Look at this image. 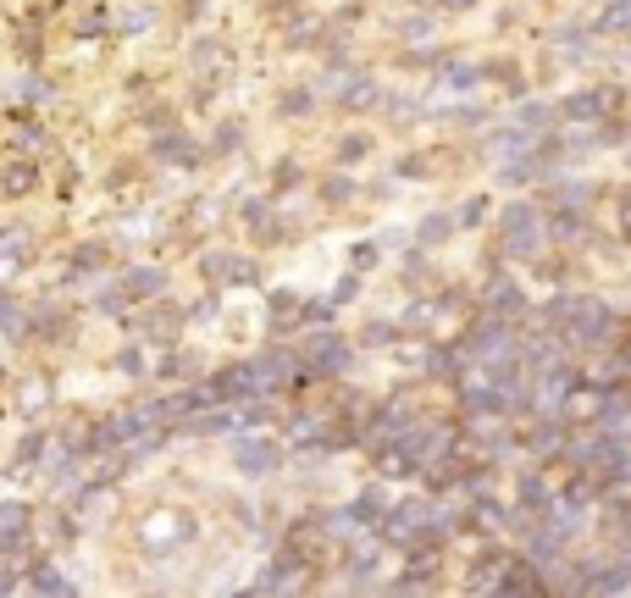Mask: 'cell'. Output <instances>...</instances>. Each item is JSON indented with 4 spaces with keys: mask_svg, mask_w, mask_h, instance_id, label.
<instances>
[{
    "mask_svg": "<svg viewBox=\"0 0 631 598\" xmlns=\"http://www.w3.org/2000/svg\"><path fill=\"white\" fill-rule=\"evenodd\" d=\"M39 189V161H6L0 167V194L6 200H28Z\"/></svg>",
    "mask_w": 631,
    "mask_h": 598,
    "instance_id": "7a4b0ae2",
    "label": "cell"
},
{
    "mask_svg": "<svg viewBox=\"0 0 631 598\" xmlns=\"http://www.w3.org/2000/svg\"><path fill=\"white\" fill-rule=\"evenodd\" d=\"M17 405H23V410H45L50 405V383H45V377H23V388H17Z\"/></svg>",
    "mask_w": 631,
    "mask_h": 598,
    "instance_id": "3957f363",
    "label": "cell"
},
{
    "mask_svg": "<svg viewBox=\"0 0 631 598\" xmlns=\"http://www.w3.org/2000/svg\"><path fill=\"white\" fill-rule=\"evenodd\" d=\"M34 538V510L28 504H0V549H17V543Z\"/></svg>",
    "mask_w": 631,
    "mask_h": 598,
    "instance_id": "6da1fadb",
    "label": "cell"
}]
</instances>
